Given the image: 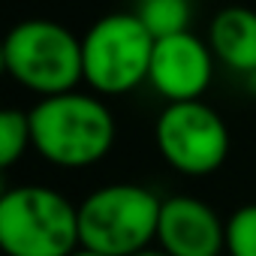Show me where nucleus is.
Returning <instances> with one entry per match:
<instances>
[{"instance_id":"obj_1","label":"nucleus","mask_w":256,"mask_h":256,"mask_svg":"<svg viewBox=\"0 0 256 256\" xmlns=\"http://www.w3.org/2000/svg\"><path fill=\"white\" fill-rule=\"evenodd\" d=\"M30 114L34 151L58 169H88L114 148L118 124L96 94H58L36 100Z\"/></svg>"},{"instance_id":"obj_2","label":"nucleus","mask_w":256,"mask_h":256,"mask_svg":"<svg viewBox=\"0 0 256 256\" xmlns=\"http://www.w3.org/2000/svg\"><path fill=\"white\" fill-rule=\"evenodd\" d=\"M82 247L78 205L46 184L0 196V250L6 256H72Z\"/></svg>"},{"instance_id":"obj_3","label":"nucleus","mask_w":256,"mask_h":256,"mask_svg":"<svg viewBox=\"0 0 256 256\" xmlns=\"http://www.w3.org/2000/svg\"><path fill=\"white\" fill-rule=\"evenodd\" d=\"M163 199L145 184H106L78 202L82 247L102 256H136L154 247Z\"/></svg>"},{"instance_id":"obj_4","label":"nucleus","mask_w":256,"mask_h":256,"mask_svg":"<svg viewBox=\"0 0 256 256\" xmlns=\"http://www.w3.org/2000/svg\"><path fill=\"white\" fill-rule=\"evenodd\" d=\"M6 76L36 94L40 100L70 94L84 82L82 70V36L48 18H24L4 40Z\"/></svg>"},{"instance_id":"obj_5","label":"nucleus","mask_w":256,"mask_h":256,"mask_svg":"<svg viewBox=\"0 0 256 256\" xmlns=\"http://www.w3.org/2000/svg\"><path fill=\"white\" fill-rule=\"evenodd\" d=\"M154 34L136 12H108L82 36L84 84L96 96H120L148 82Z\"/></svg>"},{"instance_id":"obj_6","label":"nucleus","mask_w":256,"mask_h":256,"mask_svg":"<svg viewBox=\"0 0 256 256\" xmlns=\"http://www.w3.org/2000/svg\"><path fill=\"white\" fill-rule=\"evenodd\" d=\"M154 145L175 172L187 178L214 175L229 157V126L202 100L169 102L154 124Z\"/></svg>"},{"instance_id":"obj_7","label":"nucleus","mask_w":256,"mask_h":256,"mask_svg":"<svg viewBox=\"0 0 256 256\" xmlns=\"http://www.w3.org/2000/svg\"><path fill=\"white\" fill-rule=\"evenodd\" d=\"M214 52L193 30L154 42L148 84L169 102H196L214 82Z\"/></svg>"},{"instance_id":"obj_8","label":"nucleus","mask_w":256,"mask_h":256,"mask_svg":"<svg viewBox=\"0 0 256 256\" xmlns=\"http://www.w3.org/2000/svg\"><path fill=\"white\" fill-rule=\"evenodd\" d=\"M157 247L169 256H223L226 220L196 196H169L160 211Z\"/></svg>"},{"instance_id":"obj_9","label":"nucleus","mask_w":256,"mask_h":256,"mask_svg":"<svg viewBox=\"0 0 256 256\" xmlns=\"http://www.w3.org/2000/svg\"><path fill=\"white\" fill-rule=\"evenodd\" d=\"M208 46L229 72L256 78V10L226 6L208 24Z\"/></svg>"},{"instance_id":"obj_10","label":"nucleus","mask_w":256,"mask_h":256,"mask_svg":"<svg viewBox=\"0 0 256 256\" xmlns=\"http://www.w3.org/2000/svg\"><path fill=\"white\" fill-rule=\"evenodd\" d=\"M142 24L154 34V40L187 34L193 18V0H136L133 10Z\"/></svg>"},{"instance_id":"obj_11","label":"nucleus","mask_w":256,"mask_h":256,"mask_svg":"<svg viewBox=\"0 0 256 256\" xmlns=\"http://www.w3.org/2000/svg\"><path fill=\"white\" fill-rule=\"evenodd\" d=\"M34 148L30 139V114L22 108H6L0 114V166H16L24 151Z\"/></svg>"},{"instance_id":"obj_12","label":"nucleus","mask_w":256,"mask_h":256,"mask_svg":"<svg viewBox=\"0 0 256 256\" xmlns=\"http://www.w3.org/2000/svg\"><path fill=\"white\" fill-rule=\"evenodd\" d=\"M226 256H256V202L226 217Z\"/></svg>"},{"instance_id":"obj_13","label":"nucleus","mask_w":256,"mask_h":256,"mask_svg":"<svg viewBox=\"0 0 256 256\" xmlns=\"http://www.w3.org/2000/svg\"><path fill=\"white\" fill-rule=\"evenodd\" d=\"M136 256H169V253H166L163 247H157V244H154V247H145V250H139Z\"/></svg>"},{"instance_id":"obj_14","label":"nucleus","mask_w":256,"mask_h":256,"mask_svg":"<svg viewBox=\"0 0 256 256\" xmlns=\"http://www.w3.org/2000/svg\"><path fill=\"white\" fill-rule=\"evenodd\" d=\"M72 256H102V253H96V250H88V247H78Z\"/></svg>"}]
</instances>
